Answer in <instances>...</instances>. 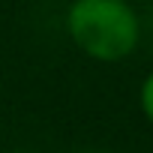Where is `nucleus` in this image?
<instances>
[{
    "mask_svg": "<svg viewBox=\"0 0 153 153\" xmlns=\"http://www.w3.org/2000/svg\"><path fill=\"white\" fill-rule=\"evenodd\" d=\"M84 153H105V150H84Z\"/></svg>",
    "mask_w": 153,
    "mask_h": 153,
    "instance_id": "nucleus-3",
    "label": "nucleus"
},
{
    "mask_svg": "<svg viewBox=\"0 0 153 153\" xmlns=\"http://www.w3.org/2000/svg\"><path fill=\"white\" fill-rule=\"evenodd\" d=\"M66 33L96 63H120L141 42V21L126 0H72Z\"/></svg>",
    "mask_w": 153,
    "mask_h": 153,
    "instance_id": "nucleus-1",
    "label": "nucleus"
},
{
    "mask_svg": "<svg viewBox=\"0 0 153 153\" xmlns=\"http://www.w3.org/2000/svg\"><path fill=\"white\" fill-rule=\"evenodd\" d=\"M138 102H141V111H144V117L153 123V72H147V78L141 81V90H138Z\"/></svg>",
    "mask_w": 153,
    "mask_h": 153,
    "instance_id": "nucleus-2",
    "label": "nucleus"
}]
</instances>
